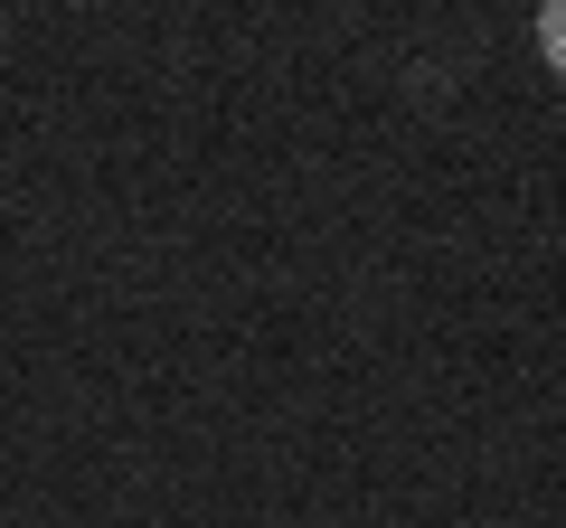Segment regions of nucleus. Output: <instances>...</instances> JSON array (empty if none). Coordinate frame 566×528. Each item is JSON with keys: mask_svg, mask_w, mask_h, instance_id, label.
Listing matches in <instances>:
<instances>
[{"mask_svg": "<svg viewBox=\"0 0 566 528\" xmlns=\"http://www.w3.org/2000/svg\"><path fill=\"white\" fill-rule=\"evenodd\" d=\"M538 57H547V76H566V0L538 10Z\"/></svg>", "mask_w": 566, "mask_h": 528, "instance_id": "1", "label": "nucleus"}]
</instances>
